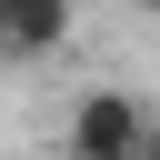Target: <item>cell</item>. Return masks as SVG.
Instances as JSON below:
<instances>
[{
	"label": "cell",
	"instance_id": "cell-3",
	"mask_svg": "<svg viewBox=\"0 0 160 160\" xmlns=\"http://www.w3.org/2000/svg\"><path fill=\"white\" fill-rule=\"evenodd\" d=\"M140 160H160V110H150V150H140Z\"/></svg>",
	"mask_w": 160,
	"mask_h": 160
},
{
	"label": "cell",
	"instance_id": "cell-4",
	"mask_svg": "<svg viewBox=\"0 0 160 160\" xmlns=\"http://www.w3.org/2000/svg\"><path fill=\"white\" fill-rule=\"evenodd\" d=\"M130 10H140V20H160V0H130Z\"/></svg>",
	"mask_w": 160,
	"mask_h": 160
},
{
	"label": "cell",
	"instance_id": "cell-2",
	"mask_svg": "<svg viewBox=\"0 0 160 160\" xmlns=\"http://www.w3.org/2000/svg\"><path fill=\"white\" fill-rule=\"evenodd\" d=\"M0 20H10V50H20V60H40V50H60V40H70L80 0H0Z\"/></svg>",
	"mask_w": 160,
	"mask_h": 160
},
{
	"label": "cell",
	"instance_id": "cell-5",
	"mask_svg": "<svg viewBox=\"0 0 160 160\" xmlns=\"http://www.w3.org/2000/svg\"><path fill=\"white\" fill-rule=\"evenodd\" d=\"M0 60H20V50H10V20H0Z\"/></svg>",
	"mask_w": 160,
	"mask_h": 160
},
{
	"label": "cell",
	"instance_id": "cell-1",
	"mask_svg": "<svg viewBox=\"0 0 160 160\" xmlns=\"http://www.w3.org/2000/svg\"><path fill=\"white\" fill-rule=\"evenodd\" d=\"M150 150V110L130 90H80L60 120V160H140Z\"/></svg>",
	"mask_w": 160,
	"mask_h": 160
}]
</instances>
